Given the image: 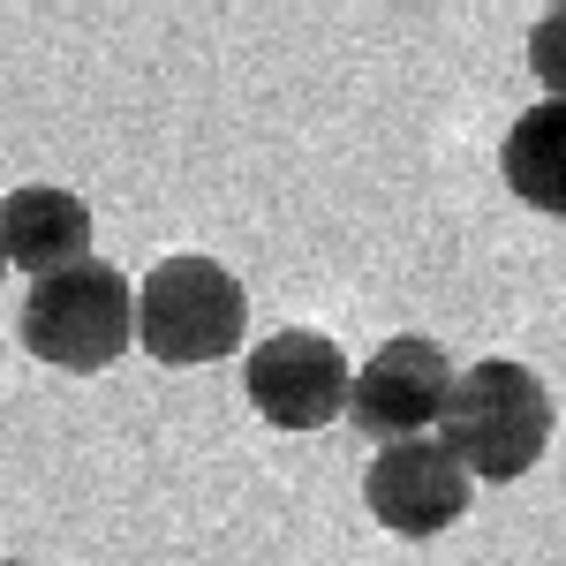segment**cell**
<instances>
[{
    "mask_svg": "<svg viewBox=\"0 0 566 566\" xmlns=\"http://www.w3.org/2000/svg\"><path fill=\"white\" fill-rule=\"evenodd\" d=\"M552 386L514 363V355H483L469 370H453L446 416H438V446L469 469V483H522L544 446H552Z\"/></svg>",
    "mask_w": 566,
    "mask_h": 566,
    "instance_id": "cell-1",
    "label": "cell"
},
{
    "mask_svg": "<svg viewBox=\"0 0 566 566\" xmlns=\"http://www.w3.org/2000/svg\"><path fill=\"white\" fill-rule=\"evenodd\" d=\"M23 348L91 378V370H114L136 348V280L106 258H84L76 272H53L23 295Z\"/></svg>",
    "mask_w": 566,
    "mask_h": 566,
    "instance_id": "cell-2",
    "label": "cell"
},
{
    "mask_svg": "<svg viewBox=\"0 0 566 566\" xmlns=\"http://www.w3.org/2000/svg\"><path fill=\"white\" fill-rule=\"evenodd\" d=\"M250 333V295L219 258H159L136 280V348L151 363H219Z\"/></svg>",
    "mask_w": 566,
    "mask_h": 566,
    "instance_id": "cell-3",
    "label": "cell"
},
{
    "mask_svg": "<svg viewBox=\"0 0 566 566\" xmlns=\"http://www.w3.org/2000/svg\"><path fill=\"white\" fill-rule=\"evenodd\" d=\"M348 378L355 370L340 340H325L317 325H280L242 363V392L258 400V416L272 431H325L348 408Z\"/></svg>",
    "mask_w": 566,
    "mask_h": 566,
    "instance_id": "cell-4",
    "label": "cell"
},
{
    "mask_svg": "<svg viewBox=\"0 0 566 566\" xmlns=\"http://www.w3.org/2000/svg\"><path fill=\"white\" fill-rule=\"evenodd\" d=\"M453 392V363L438 340L423 333H392L386 348L370 355L348 378V423L370 446H400V438H431Z\"/></svg>",
    "mask_w": 566,
    "mask_h": 566,
    "instance_id": "cell-5",
    "label": "cell"
},
{
    "mask_svg": "<svg viewBox=\"0 0 566 566\" xmlns=\"http://www.w3.org/2000/svg\"><path fill=\"white\" fill-rule=\"evenodd\" d=\"M476 483L469 469L431 438H400V446H378L370 469H363V506L370 522L392 528V536H446V528L469 514Z\"/></svg>",
    "mask_w": 566,
    "mask_h": 566,
    "instance_id": "cell-6",
    "label": "cell"
},
{
    "mask_svg": "<svg viewBox=\"0 0 566 566\" xmlns=\"http://www.w3.org/2000/svg\"><path fill=\"white\" fill-rule=\"evenodd\" d=\"M84 258H91V205L76 189L23 181L0 197V264L31 272V287L53 272H76Z\"/></svg>",
    "mask_w": 566,
    "mask_h": 566,
    "instance_id": "cell-7",
    "label": "cell"
},
{
    "mask_svg": "<svg viewBox=\"0 0 566 566\" xmlns=\"http://www.w3.org/2000/svg\"><path fill=\"white\" fill-rule=\"evenodd\" d=\"M499 175L528 212L566 219V98H536L499 144Z\"/></svg>",
    "mask_w": 566,
    "mask_h": 566,
    "instance_id": "cell-8",
    "label": "cell"
},
{
    "mask_svg": "<svg viewBox=\"0 0 566 566\" xmlns=\"http://www.w3.org/2000/svg\"><path fill=\"white\" fill-rule=\"evenodd\" d=\"M528 76L552 91V98H566V0L528 23Z\"/></svg>",
    "mask_w": 566,
    "mask_h": 566,
    "instance_id": "cell-9",
    "label": "cell"
},
{
    "mask_svg": "<svg viewBox=\"0 0 566 566\" xmlns=\"http://www.w3.org/2000/svg\"><path fill=\"white\" fill-rule=\"evenodd\" d=\"M0 566H23V559H0Z\"/></svg>",
    "mask_w": 566,
    "mask_h": 566,
    "instance_id": "cell-10",
    "label": "cell"
},
{
    "mask_svg": "<svg viewBox=\"0 0 566 566\" xmlns=\"http://www.w3.org/2000/svg\"><path fill=\"white\" fill-rule=\"evenodd\" d=\"M0 272H8V264H0Z\"/></svg>",
    "mask_w": 566,
    "mask_h": 566,
    "instance_id": "cell-11",
    "label": "cell"
}]
</instances>
